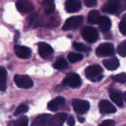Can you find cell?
Here are the masks:
<instances>
[{
  "instance_id": "obj_1",
  "label": "cell",
  "mask_w": 126,
  "mask_h": 126,
  "mask_svg": "<svg viewBox=\"0 0 126 126\" xmlns=\"http://www.w3.org/2000/svg\"><path fill=\"white\" fill-rule=\"evenodd\" d=\"M103 69L100 66L97 64L91 65L85 69L86 77L92 82H99L103 79Z\"/></svg>"
},
{
  "instance_id": "obj_2",
  "label": "cell",
  "mask_w": 126,
  "mask_h": 126,
  "mask_svg": "<svg viewBox=\"0 0 126 126\" xmlns=\"http://www.w3.org/2000/svg\"><path fill=\"white\" fill-rule=\"evenodd\" d=\"M83 22V17L82 16H73L70 18H68L63 26V30L68 31L76 30L79 27L81 26Z\"/></svg>"
},
{
  "instance_id": "obj_3",
  "label": "cell",
  "mask_w": 126,
  "mask_h": 126,
  "mask_svg": "<svg viewBox=\"0 0 126 126\" xmlns=\"http://www.w3.org/2000/svg\"><path fill=\"white\" fill-rule=\"evenodd\" d=\"M115 54V48L112 43H102L96 49V54L99 58L109 57Z\"/></svg>"
},
{
  "instance_id": "obj_4",
  "label": "cell",
  "mask_w": 126,
  "mask_h": 126,
  "mask_svg": "<svg viewBox=\"0 0 126 126\" xmlns=\"http://www.w3.org/2000/svg\"><path fill=\"white\" fill-rule=\"evenodd\" d=\"M82 38L88 43H94L97 41L99 38V34L97 30L91 27H85L82 31Z\"/></svg>"
},
{
  "instance_id": "obj_5",
  "label": "cell",
  "mask_w": 126,
  "mask_h": 126,
  "mask_svg": "<svg viewBox=\"0 0 126 126\" xmlns=\"http://www.w3.org/2000/svg\"><path fill=\"white\" fill-rule=\"evenodd\" d=\"M72 106L74 110L77 113L81 114V115L86 113L90 108L89 102L81 99H74L72 101Z\"/></svg>"
},
{
  "instance_id": "obj_6",
  "label": "cell",
  "mask_w": 126,
  "mask_h": 126,
  "mask_svg": "<svg viewBox=\"0 0 126 126\" xmlns=\"http://www.w3.org/2000/svg\"><path fill=\"white\" fill-rule=\"evenodd\" d=\"M63 82L64 85L70 88H77L82 85V79L76 73H70L64 78Z\"/></svg>"
},
{
  "instance_id": "obj_7",
  "label": "cell",
  "mask_w": 126,
  "mask_h": 126,
  "mask_svg": "<svg viewBox=\"0 0 126 126\" xmlns=\"http://www.w3.org/2000/svg\"><path fill=\"white\" fill-rule=\"evenodd\" d=\"M15 82L20 88H30L33 85V82L30 77L25 75H16L15 76Z\"/></svg>"
},
{
  "instance_id": "obj_8",
  "label": "cell",
  "mask_w": 126,
  "mask_h": 126,
  "mask_svg": "<svg viewBox=\"0 0 126 126\" xmlns=\"http://www.w3.org/2000/svg\"><path fill=\"white\" fill-rule=\"evenodd\" d=\"M54 53V50L51 45L45 42L39 43V54L43 59H50Z\"/></svg>"
},
{
  "instance_id": "obj_9",
  "label": "cell",
  "mask_w": 126,
  "mask_h": 126,
  "mask_svg": "<svg viewBox=\"0 0 126 126\" xmlns=\"http://www.w3.org/2000/svg\"><path fill=\"white\" fill-rule=\"evenodd\" d=\"M103 12L111 15H119V6L117 0H110L102 7Z\"/></svg>"
},
{
  "instance_id": "obj_10",
  "label": "cell",
  "mask_w": 126,
  "mask_h": 126,
  "mask_svg": "<svg viewBox=\"0 0 126 126\" xmlns=\"http://www.w3.org/2000/svg\"><path fill=\"white\" fill-rule=\"evenodd\" d=\"M51 118H52V116H51L50 114H42V115L37 116L35 119L33 120L32 125V126L50 125Z\"/></svg>"
},
{
  "instance_id": "obj_11",
  "label": "cell",
  "mask_w": 126,
  "mask_h": 126,
  "mask_svg": "<svg viewBox=\"0 0 126 126\" xmlns=\"http://www.w3.org/2000/svg\"><path fill=\"white\" fill-rule=\"evenodd\" d=\"M99 109L102 113L105 114L115 113L116 112V108L107 100H102L99 102Z\"/></svg>"
},
{
  "instance_id": "obj_12",
  "label": "cell",
  "mask_w": 126,
  "mask_h": 126,
  "mask_svg": "<svg viewBox=\"0 0 126 126\" xmlns=\"http://www.w3.org/2000/svg\"><path fill=\"white\" fill-rule=\"evenodd\" d=\"M65 99L63 97H58L52 100H51L48 104V109L50 111L55 112L59 110L61 108H62L65 104Z\"/></svg>"
},
{
  "instance_id": "obj_13",
  "label": "cell",
  "mask_w": 126,
  "mask_h": 126,
  "mask_svg": "<svg viewBox=\"0 0 126 126\" xmlns=\"http://www.w3.org/2000/svg\"><path fill=\"white\" fill-rule=\"evenodd\" d=\"M82 4L79 0H66L65 2V9L69 13H75L81 9Z\"/></svg>"
},
{
  "instance_id": "obj_14",
  "label": "cell",
  "mask_w": 126,
  "mask_h": 126,
  "mask_svg": "<svg viewBox=\"0 0 126 126\" xmlns=\"http://www.w3.org/2000/svg\"><path fill=\"white\" fill-rule=\"evenodd\" d=\"M15 51L16 55L21 59H27L31 55V49L26 46H22V45H15Z\"/></svg>"
},
{
  "instance_id": "obj_15",
  "label": "cell",
  "mask_w": 126,
  "mask_h": 126,
  "mask_svg": "<svg viewBox=\"0 0 126 126\" xmlns=\"http://www.w3.org/2000/svg\"><path fill=\"white\" fill-rule=\"evenodd\" d=\"M17 9L21 13H29L32 11L34 8L33 5L28 1L24 0H19L16 2Z\"/></svg>"
},
{
  "instance_id": "obj_16",
  "label": "cell",
  "mask_w": 126,
  "mask_h": 126,
  "mask_svg": "<svg viewBox=\"0 0 126 126\" xmlns=\"http://www.w3.org/2000/svg\"><path fill=\"white\" fill-rule=\"evenodd\" d=\"M103 65H104L108 70L113 71L116 70L119 66V61L116 57H112L110 58H107L103 61Z\"/></svg>"
},
{
  "instance_id": "obj_17",
  "label": "cell",
  "mask_w": 126,
  "mask_h": 126,
  "mask_svg": "<svg viewBox=\"0 0 126 126\" xmlns=\"http://www.w3.org/2000/svg\"><path fill=\"white\" fill-rule=\"evenodd\" d=\"M67 117H68L67 114L65 112H60V113L56 114L55 116H52L50 125H52V126L63 125V124L67 119Z\"/></svg>"
},
{
  "instance_id": "obj_18",
  "label": "cell",
  "mask_w": 126,
  "mask_h": 126,
  "mask_svg": "<svg viewBox=\"0 0 126 126\" xmlns=\"http://www.w3.org/2000/svg\"><path fill=\"white\" fill-rule=\"evenodd\" d=\"M99 27L100 29L102 32H108L110 28H111V20L109 17H106V16H103L100 17V21H99Z\"/></svg>"
},
{
  "instance_id": "obj_19",
  "label": "cell",
  "mask_w": 126,
  "mask_h": 126,
  "mask_svg": "<svg viewBox=\"0 0 126 126\" xmlns=\"http://www.w3.org/2000/svg\"><path fill=\"white\" fill-rule=\"evenodd\" d=\"M110 98L119 107L123 106V100H122L123 98H122V95L120 91H116V90L110 91Z\"/></svg>"
},
{
  "instance_id": "obj_20",
  "label": "cell",
  "mask_w": 126,
  "mask_h": 126,
  "mask_svg": "<svg viewBox=\"0 0 126 126\" xmlns=\"http://www.w3.org/2000/svg\"><path fill=\"white\" fill-rule=\"evenodd\" d=\"M7 71L4 67H0V91H5L7 88Z\"/></svg>"
},
{
  "instance_id": "obj_21",
  "label": "cell",
  "mask_w": 126,
  "mask_h": 126,
  "mask_svg": "<svg viewBox=\"0 0 126 126\" xmlns=\"http://www.w3.org/2000/svg\"><path fill=\"white\" fill-rule=\"evenodd\" d=\"M43 8L46 15L52 14L55 10L54 0H43Z\"/></svg>"
},
{
  "instance_id": "obj_22",
  "label": "cell",
  "mask_w": 126,
  "mask_h": 126,
  "mask_svg": "<svg viewBox=\"0 0 126 126\" xmlns=\"http://www.w3.org/2000/svg\"><path fill=\"white\" fill-rule=\"evenodd\" d=\"M100 13L96 10H92L88 13V20L90 24H97L99 23L100 19Z\"/></svg>"
},
{
  "instance_id": "obj_23",
  "label": "cell",
  "mask_w": 126,
  "mask_h": 126,
  "mask_svg": "<svg viewBox=\"0 0 126 126\" xmlns=\"http://www.w3.org/2000/svg\"><path fill=\"white\" fill-rule=\"evenodd\" d=\"M67 66H68V63L63 58H59L55 61L54 64V67L58 70H63L67 68Z\"/></svg>"
},
{
  "instance_id": "obj_24",
  "label": "cell",
  "mask_w": 126,
  "mask_h": 126,
  "mask_svg": "<svg viewBox=\"0 0 126 126\" xmlns=\"http://www.w3.org/2000/svg\"><path fill=\"white\" fill-rule=\"evenodd\" d=\"M83 55L79 53H75V52H70L68 54V60L70 61L71 63H76L82 61L83 59Z\"/></svg>"
},
{
  "instance_id": "obj_25",
  "label": "cell",
  "mask_w": 126,
  "mask_h": 126,
  "mask_svg": "<svg viewBox=\"0 0 126 126\" xmlns=\"http://www.w3.org/2000/svg\"><path fill=\"white\" fill-rule=\"evenodd\" d=\"M111 79L114 82L119 83H125L126 82V73H122L116 75H114L111 77Z\"/></svg>"
},
{
  "instance_id": "obj_26",
  "label": "cell",
  "mask_w": 126,
  "mask_h": 126,
  "mask_svg": "<svg viewBox=\"0 0 126 126\" xmlns=\"http://www.w3.org/2000/svg\"><path fill=\"white\" fill-rule=\"evenodd\" d=\"M29 123L28 118L27 116H20L17 120L13 122V125L15 126H27Z\"/></svg>"
},
{
  "instance_id": "obj_27",
  "label": "cell",
  "mask_w": 126,
  "mask_h": 126,
  "mask_svg": "<svg viewBox=\"0 0 126 126\" xmlns=\"http://www.w3.org/2000/svg\"><path fill=\"white\" fill-rule=\"evenodd\" d=\"M73 48L79 51H83V52H88L91 51V48L87 46V45H84L83 43H79V42H75L73 44Z\"/></svg>"
},
{
  "instance_id": "obj_28",
  "label": "cell",
  "mask_w": 126,
  "mask_h": 126,
  "mask_svg": "<svg viewBox=\"0 0 126 126\" xmlns=\"http://www.w3.org/2000/svg\"><path fill=\"white\" fill-rule=\"evenodd\" d=\"M117 52L121 57H126V40L122 41L117 48Z\"/></svg>"
},
{
  "instance_id": "obj_29",
  "label": "cell",
  "mask_w": 126,
  "mask_h": 126,
  "mask_svg": "<svg viewBox=\"0 0 126 126\" xmlns=\"http://www.w3.org/2000/svg\"><path fill=\"white\" fill-rule=\"evenodd\" d=\"M29 110V107L26 104H20L15 110V116H17L19 115H21V114L26 113L27 111Z\"/></svg>"
},
{
  "instance_id": "obj_30",
  "label": "cell",
  "mask_w": 126,
  "mask_h": 126,
  "mask_svg": "<svg viewBox=\"0 0 126 126\" xmlns=\"http://www.w3.org/2000/svg\"><path fill=\"white\" fill-rule=\"evenodd\" d=\"M119 28L124 36H126V17H124L119 23Z\"/></svg>"
},
{
  "instance_id": "obj_31",
  "label": "cell",
  "mask_w": 126,
  "mask_h": 126,
  "mask_svg": "<svg viewBox=\"0 0 126 126\" xmlns=\"http://www.w3.org/2000/svg\"><path fill=\"white\" fill-rule=\"evenodd\" d=\"M119 6V14L126 10V0H117Z\"/></svg>"
},
{
  "instance_id": "obj_32",
  "label": "cell",
  "mask_w": 126,
  "mask_h": 126,
  "mask_svg": "<svg viewBox=\"0 0 126 126\" xmlns=\"http://www.w3.org/2000/svg\"><path fill=\"white\" fill-rule=\"evenodd\" d=\"M84 1V3L85 5L88 7V8H92V7H94L97 2V0H83Z\"/></svg>"
},
{
  "instance_id": "obj_33",
  "label": "cell",
  "mask_w": 126,
  "mask_h": 126,
  "mask_svg": "<svg viewBox=\"0 0 126 126\" xmlns=\"http://www.w3.org/2000/svg\"><path fill=\"white\" fill-rule=\"evenodd\" d=\"M116 125V122H114L113 120L111 119H107V120H104L103 121L100 123V126H114Z\"/></svg>"
},
{
  "instance_id": "obj_34",
  "label": "cell",
  "mask_w": 126,
  "mask_h": 126,
  "mask_svg": "<svg viewBox=\"0 0 126 126\" xmlns=\"http://www.w3.org/2000/svg\"><path fill=\"white\" fill-rule=\"evenodd\" d=\"M67 124L68 125H70V126L75 125V119L72 116L67 117Z\"/></svg>"
},
{
  "instance_id": "obj_35",
  "label": "cell",
  "mask_w": 126,
  "mask_h": 126,
  "mask_svg": "<svg viewBox=\"0 0 126 126\" xmlns=\"http://www.w3.org/2000/svg\"><path fill=\"white\" fill-rule=\"evenodd\" d=\"M78 119L81 122H85V119H83V118H82V117H78Z\"/></svg>"
},
{
  "instance_id": "obj_36",
  "label": "cell",
  "mask_w": 126,
  "mask_h": 126,
  "mask_svg": "<svg viewBox=\"0 0 126 126\" xmlns=\"http://www.w3.org/2000/svg\"><path fill=\"white\" fill-rule=\"evenodd\" d=\"M123 98H124V100H125V101L126 102V91L124 93V94H123Z\"/></svg>"
}]
</instances>
